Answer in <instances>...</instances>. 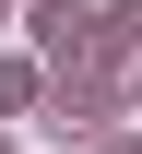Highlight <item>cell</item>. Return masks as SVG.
Masks as SVG:
<instances>
[{"mask_svg": "<svg viewBox=\"0 0 142 154\" xmlns=\"http://www.w3.org/2000/svg\"><path fill=\"white\" fill-rule=\"evenodd\" d=\"M83 24H95V12H83V0H36V36H47V48H71Z\"/></svg>", "mask_w": 142, "mask_h": 154, "instance_id": "6da1fadb", "label": "cell"}, {"mask_svg": "<svg viewBox=\"0 0 142 154\" xmlns=\"http://www.w3.org/2000/svg\"><path fill=\"white\" fill-rule=\"evenodd\" d=\"M119 24H130V36H142V0H119Z\"/></svg>", "mask_w": 142, "mask_h": 154, "instance_id": "7a4b0ae2", "label": "cell"}]
</instances>
